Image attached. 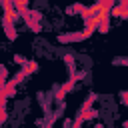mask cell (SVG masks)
<instances>
[{
  "mask_svg": "<svg viewBox=\"0 0 128 128\" xmlns=\"http://www.w3.org/2000/svg\"><path fill=\"white\" fill-rule=\"evenodd\" d=\"M84 10H86V8H84L82 4H72V6L66 10V14H76V12H80V14H82Z\"/></svg>",
  "mask_w": 128,
  "mask_h": 128,
  "instance_id": "cell-7",
  "label": "cell"
},
{
  "mask_svg": "<svg viewBox=\"0 0 128 128\" xmlns=\"http://www.w3.org/2000/svg\"><path fill=\"white\" fill-rule=\"evenodd\" d=\"M6 118H8V114H6V104H0V124L6 122Z\"/></svg>",
  "mask_w": 128,
  "mask_h": 128,
  "instance_id": "cell-12",
  "label": "cell"
},
{
  "mask_svg": "<svg viewBox=\"0 0 128 128\" xmlns=\"http://www.w3.org/2000/svg\"><path fill=\"white\" fill-rule=\"evenodd\" d=\"M6 26V36H8V40H14L16 38V30H14V24H4Z\"/></svg>",
  "mask_w": 128,
  "mask_h": 128,
  "instance_id": "cell-8",
  "label": "cell"
},
{
  "mask_svg": "<svg viewBox=\"0 0 128 128\" xmlns=\"http://www.w3.org/2000/svg\"><path fill=\"white\" fill-rule=\"evenodd\" d=\"M64 62L68 64V70L74 72V56H72V54H66V56H64Z\"/></svg>",
  "mask_w": 128,
  "mask_h": 128,
  "instance_id": "cell-10",
  "label": "cell"
},
{
  "mask_svg": "<svg viewBox=\"0 0 128 128\" xmlns=\"http://www.w3.org/2000/svg\"><path fill=\"white\" fill-rule=\"evenodd\" d=\"M82 78H84V72H82V70H80V72H74V74H72V78H70L66 84H62V86L58 88V92H56V100H64L66 92H68V90H70L78 80H82Z\"/></svg>",
  "mask_w": 128,
  "mask_h": 128,
  "instance_id": "cell-1",
  "label": "cell"
},
{
  "mask_svg": "<svg viewBox=\"0 0 128 128\" xmlns=\"http://www.w3.org/2000/svg\"><path fill=\"white\" fill-rule=\"evenodd\" d=\"M6 74H8V72H6V68L0 64V88H4V86H6Z\"/></svg>",
  "mask_w": 128,
  "mask_h": 128,
  "instance_id": "cell-11",
  "label": "cell"
},
{
  "mask_svg": "<svg viewBox=\"0 0 128 128\" xmlns=\"http://www.w3.org/2000/svg\"><path fill=\"white\" fill-rule=\"evenodd\" d=\"M96 114H98V112H96V110H92V108H90V110H86V112H80V114H78V116H80V118H82V120H90V118H94V116H96Z\"/></svg>",
  "mask_w": 128,
  "mask_h": 128,
  "instance_id": "cell-9",
  "label": "cell"
},
{
  "mask_svg": "<svg viewBox=\"0 0 128 128\" xmlns=\"http://www.w3.org/2000/svg\"><path fill=\"white\" fill-rule=\"evenodd\" d=\"M108 24H110V18H106V20L100 24V32H108Z\"/></svg>",
  "mask_w": 128,
  "mask_h": 128,
  "instance_id": "cell-14",
  "label": "cell"
},
{
  "mask_svg": "<svg viewBox=\"0 0 128 128\" xmlns=\"http://www.w3.org/2000/svg\"><path fill=\"white\" fill-rule=\"evenodd\" d=\"M14 8H16L20 14L28 12V0H14Z\"/></svg>",
  "mask_w": 128,
  "mask_h": 128,
  "instance_id": "cell-5",
  "label": "cell"
},
{
  "mask_svg": "<svg viewBox=\"0 0 128 128\" xmlns=\"http://www.w3.org/2000/svg\"><path fill=\"white\" fill-rule=\"evenodd\" d=\"M22 70H24L26 76H28V74H34V72L38 70V62H34V60H26V64L22 66Z\"/></svg>",
  "mask_w": 128,
  "mask_h": 128,
  "instance_id": "cell-3",
  "label": "cell"
},
{
  "mask_svg": "<svg viewBox=\"0 0 128 128\" xmlns=\"http://www.w3.org/2000/svg\"><path fill=\"white\" fill-rule=\"evenodd\" d=\"M92 32H94V30L86 28V30H84V32H80V34H62V36H58V40H60V42H74V40H84V38L92 36Z\"/></svg>",
  "mask_w": 128,
  "mask_h": 128,
  "instance_id": "cell-2",
  "label": "cell"
},
{
  "mask_svg": "<svg viewBox=\"0 0 128 128\" xmlns=\"http://www.w3.org/2000/svg\"><path fill=\"white\" fill-rule=\"evenodd\" d=\"M14 62H18L20 66H24V64H26V58H24V56H20V54H14Z\"/></svg>",
  "mask_w": 128,
  "mask_h": 128,
  "instance_id": "cell-13",
  "label": "cell"
},
{
  "mask_svg": "<svg viewBox=\"0 0 128 128\" xmlns=\"http://www.w3.org/2000/svg\"><path fill=\"white\" fill-rule=\"evenodd\" d=\"M30 16H32L36 22H38V20H42V14H40V12H36V10H32V12H30Z\"/></svg>",
  "mask_w": 128,
  "mask_h": 128,
  "instance_id": "cell-15",
  "label": "cell"
},
{
  "mask_svg": "<svg viewBox=\"0 0 128 128\" xmlns=\"http://www.w3.org/2000/svg\"><path fill=\"white\" fill-rule=\"evenodd\" d=\"M110 14H112V16H120V18H128V10H126L124 6H114V8L110 10Z\"/></svg>",
  "mask_w": 128,
  "mask_h": 128,
  "instance_id": "cell-4",
  "label": "cell"
},
{
  "mask_svg": "<svg viewBox=\"0 0 128 128\" xmlns=\"http://www.w3.org/2000/svg\"><path fill=\"white\" fill-rule=\"evenodd\" d=\"M96 128H104V126H102V124H98V126H96Z\"/></svg>",
  "mask_w": 128,
  "mask_h": 128,
  "instance_id": "cell-16",
  "label": "cell"
},
{
  "mask_svg": "<svg viewBox=\"0 0 128 128\" xmlns=\"http://www.w3.org/2000/svg\"><path fill=\"white\" fill-rule=\"evenodd\" d=\"M96 100V94H90L88 98H86V102L82 104V108H80V112H86V110H90V106H92V102Z\"/></svg>",
  "mask_w": 128,
  "mask_h": 128,
  "instance_id": "cell-6",
  "label": "cell"
}]
</instances>
